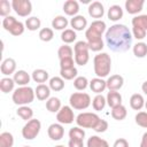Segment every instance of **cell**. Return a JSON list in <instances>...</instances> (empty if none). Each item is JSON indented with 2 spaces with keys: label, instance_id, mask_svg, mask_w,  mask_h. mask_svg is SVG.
I'll return each instance as SVG.
<instances>
[{
  "label": "cell",
  "instance_id": "obj_1",
  "mask_svg": "<svg viewBox=\"0 0 147 147\" xmlns=\"http://www.w3.org/2000/svg\"><path fill=\"white\" fill-rule=\"evenodd\" d=\"M106 44L110 51L124 53L132 45V33L124 24H114L106 31Z\"/></svg>",
  "mask_w": 147,
  "mask_h": 147
},
{
  "label": "cell",
  "instance_id": "obj_2",
  "mask_svg": "<svg viewBox=\"0 0 147 147\" xmlns=\"http://www.w3.org/2000/svg\"><path fill=\"white\" fill-rule=\"evenodd\" d=\"M106 23L101 20H96L91 23V25L85 31L86 42L88 48L93 52H100L103 48L102 33L106 31Z\"/></svg>",
  "mask_w": 147,
  "mask_h": 147
},
{
  "label": "cell",
  "instance_id": "obj_3",
  "mask_svg": "<svg viewBox=\"0 0 147 147\" xmlns=\"http://www.w3.org/2000/svg\"><path fill=\"white\" fill-rule=\"evenodd\" d=\"M94 74L99 78L107 77L111 70V59L107 53H99L93 60Z\"/></svg>",
  "mask_w": 147,
  "mask_h": 147
},
{
  "label": "cell",
  "instance_id": "obj_4",
  "mask_svg": "<svg viewBox=\"0 0 147 147\" xmlns=\"http://www.w3.org/2000/svg\"><path fill=\"white\" fill-rule=\"evenodd\" d=\"M36 93L30 86H20L13 92V102L17 106H26L34 100Z\"/></svg>",
  "mask_w": 147,
  "mask_h": 147
},
{
  "label": "cell",
  "instance_id": "obj_5",
  "mask_svg": "<svg viewBox=\"0 0 147 147\" xmlns=\"http://www.w3.org/2000/svg\"><path fill=\"white\" fill-rule=\"evenodd\" d=\"M88 45L86 41L79 40L75 44L74 46V52H75V63L78 65L84 67L85 64H87L88 60H90V55H88Z\"/></svg>",
  "mask_w": 147,
  "mask_h": 147
},
{
  "label": "cell",
  "instance_id": "obj_6",
  "mask_svg": "<svg viewBox=\"0 0 147 147\" xmlns=\"http://www.w3.org/2000/svg\"><path fill=\"white\" fill-rule=\"evenodd\" d=\"M69 103H70V107L74 109L84 110V109L88 108V106L91 105V96L87 93L76 92L70 95Z\"/></svg>",
  "mask_w": 147,
  "mask_h": 147
},
{
  "label": "cell",
  "instance_id": "obj_7",
  "mask_svg": "<svg viewBox=\"0 0 147 147\" xmlns=\"http://www.w3.org/2000/svg\"><path fill=\"white\" fill-rule=\"evenodd\" d=\"M101 118L94 113H80L76 117V123L82 129H94Z\"/></svg>",
  "mask_w": 147,
  "mask_h": 147
},
{
  "label": "cell",
  "instance_id": "obj_8",
  "mask_svg": "<svg viewBox=\"0 0 147 147\" xmlns=\"http://www.w3.org/2000/svg\"><path fill=\"white\" fill-rule=\"evenodd\" d=\"M40 129H41L40 121L37 119V118H32V119L28 121L25 123V125L23 126V129H22V136L26 140H32V139H34L39 134Z\"/></svg>",
  "mask_w": 147,
  "mask_h": 147
},
{
  "label": "cell",
  "instance_id": "obj_9",
  "mask_svg": "<svg viewBox=\"0 0 147 147\" xmlns=\"http://www.w3.org/2000/svg\"><path fill=\"white\" fill-rule=\"evenodd\" d=\"M11 7L14 11L21 17H26L32 11V3L30 0H13Z\"/></svg>",
  "mask_w": 147,
  "mask_h": 147
},
{
  "label": "cell",
  "instance_id": "obj_10",
  "mask_svg": "<svg viewBox=\"0 0 147 147\" xmlns=\"http://www.w3.org/2000/svg\"><path fill=\"white\" fill-rule=\"evenodd\" d=\"M56 119L60 124H71L75 119L72 108L70 106H63L56 114Z\"/></svg>",
  "mask_w": 147,
  "mask_h": 147
},
{
  "label": "cell",
  "instance_id": "obj_11",
  "mask_svg": "<svg viewBox=\"0 0 147 147\" xmlns=\"http://www.w3.org/2000/svg\"><path fill=\"white\" fill-rule=\"evenodd\" d=\"M47 133H48V137L54 140V141H57V140H61L64 136V129L62 126V124L60 123H53L48 126V130H47Z\"/></svg>",
  "mask_w": 147,
  "mask_h": 147
},
{
  "label": "cell",
  "instance_id": "obj_12",
  "mask_svg": "<svg viewBox=\"0 0 147 147\" xmlns=\"http://www.w3.org/2000/svg\"><path fill=\"white\" fill-rule=\"evenodd\" d=\"M144 3H145L144 0H126L125 1V9L129 14L136 15L142 10Z\"/></svg>",
  "mask_w": 147,
  "mask_h": 147
},
{
  "label": "cell",
  "instance_id": "obj_13",
  "mask_svg": "<svg viewBox=\"0 0 147 147\" xmlns=\"http://www.w3.org/2000/svg\"><path fill=\"white\" fill-rule=\"evenodd\" d=\"M88 15L93 18H101L105 15V8L103 5L100 1H93L88 6Z\"/></svg>",
  "mask_w": 147,
  "mask_h": 147
},
{
  "label": "cell",
  "instance_id": "obj_14",
  "mask_svg": "<svg viewBox=\"0 0 147 147\" xmlns=\"http://www.w3.org/2000/svg\"><path fill=\"white\" fill-rule=\"evenodd\" d=\"M106 83H107V88L109 91H118L122 88L124 84V78L121 75H113L106 80Z\"/></svg>",
  "mask_w": 147,
  "mask_h": 147
},
{
  "label": "cell",
  "instance_id": "obj_15",
  "mask_svg": "<svg viewBox=\"0 0 147 147\" xmlns=\"http://www.w3.org/2000/svg\"><path fill=\"white\" fill-rule=\"evenodd\" d=\"M0 70H1V74L5 76H10L11 74H15L16 72V61L11 57L5 59L1 63Z\"/></svg>",
  "mask_w": 147,
  "mask_h": 147
},
{
  "label": "cell",
  "instance_id": "obj_16",
  "mask_svg": "<svg viewBox=\"0 0 147 147\" xmlns=\"http://www.w3.org/2000/svg\"><path fill=\"white\" fill-rule=\"evenodd\" d=\"M70 25L75 31H83L87 26V20L83 15H76L70 20Z\"/></svg>",
  "mask_w": 147,
  "mask_h": 147
},
{
  "label": "cell",
  "instance_id": "obj_17",
  "mask_svg": "<svg viewBox=\"0 0 147 147\" xmlns=\"http://www.w3.org/2000/svg\"><path fill=\"white\" fill-rule=\"evenodd\" d=\"M30 78H31L30 75L25 70H17L13 77L15 84L20 86H28V84L30 83Z\"/></svg>",
  "mask_w": 147,
  "mask_h": 147
},
{
  "label": "cell",
  "instance_id": "obj_18",
  "mask_svg": "<svg viewBox=\"0 0 147 147\" xmlns=\"http://www.w3.org/2000/svg\"><path fill=\"white\" fill-rule=\"evenodd\" d=\"M106 100H107V105L110 108H115V107L122 105V95L117 91H109L107 93Z\"/></svg>",
  "mask_w": 147,
  "mask_h": 147
},
{
  "label": "cell",
  "instance_id": "obj_19",
  "mask_svg": "<svg viewBox=\"0 0 147 147\" xmlns=\"http://www.w3.org/2000/svg\"><path fill=\"white\" fill-rule=\"evenodd\" d=\"M63 10L68 16H76L79 11V3L76 0H67L63 5Z\"/></svg>",
  "mask_w": 147,
  "mask_h": 147
},
{
  "label": "cell",
  "instance_id": "obj_20",
  "mask_svg": "<svg viewBox=\"0 0 147 147\" xmlns=\"http://www.w3.org/2000/svg\"><path fill=\"white\" fill-rule=\"evenodd\" d=\"M90 88L96 93V94H101L106 88H107V83L106 80H103L102 78H93L91 82H90Z\"/></svg>",
  "mask_w": 147,
  "mask_h": 147
},
{
  "label": "cell",
  "instance_id": "obj_21",
  "mask_svg": "<svg viewBox=\"0 0 147 147\" xmlns=\"http://www.w3.org/2000/svg\"><path fill=\"white\" fill-rule=\"evenodd\" d=\"M34 93H36V96H37L38 100L44 101V100L49 99L51 88H49V86H47V85H45V84H39V85L36 87Z\"/></svg>",
  "mask_w": 147,
  "mask_h": 147
},
{
  "label": "cell",
  "instance_id": "obj_22",
  "mask_svg": "<svg viewBox=\"0 0 147 147\" xmlns=\"http://www.w3.org/2000/svg\"><path fill=\"white\" fill-rule=\"evenodd\" d=\"M107 15H108V18L110 21L116 22V21H118V20H121L123 17V9L118 5H113V6L109 7Z\"/></svg>",
  "mask_w": 147,
  "mask_h": 147
},
{
  "label": "cell",
  "instance_id": "obj_23",
  "mask_svg": "<svg viewBox=\"0 0 147 147\" xmlns=\"http://www.w3.org/2000/svg\"><path fill=\"white\" fill-rule=\"evenodd\" d=\"M130 106L132 109L134 110H140L144 106H145V100H144V96L139 93H134L131 95L130 98Z\"/></svg>",
  "mask_w": 147,
  "mask_h": 147
},
{
  "label": "cell",
  "instance_id": "obj_24",
  "mask_svg": "<svg viewBox=\"0 0 147 147\" xmlns=\"http://www.w3.org/2000/svg\"><path fill=\"white\" fill-rule=\"evenodd\" d=\"M48 77H49L48 72L46 70H44V69H36V70H33L32 75H31V78L36 83H39V84L46 83V80L48 79Z\"/></svg>",
  "mask_w": 147,
  "mask_h": 147
},
{
  "label": "cell",
  "instance_id": "obj_25",
  "mask_svg": "<svg viewBox=\"0 0 147 147\" xmlns=\"http://www.w3.org/2000/svg\"><path fill=\"white\" fill-rule=\"evenodd\" d=\"M49 88L52 91H55V92H60L64 88V79L62 77H59V76H55V77H52L49 79Z\"/></svg>",
  "mask_w": 147,
  "mask_h": 147
},
{
  "label": "cell",
  "instance_id": "obj_26",
  "mask_svg": "<svg viewBox=\"0 0 147 147\" xmlns=\"http://www.w3.org/2000/svg\"><path fill=\"white\" fill-rule=\"evenodd\" d=\"M62 108L61 106V101L59 98L52 96L46 101V109L49 113H59V110Z\"/></svg>",
  "mask_w": 147,
  "mask_h": 147
},
{
  "label": "cell",
  "instance_id": "obj_27",
  "mask_svg": "<svg viewBox=\"0 0 147 147\" xmlns=\"http://www.w3.org/2000/svg\"><path fill=\"white\" fill-rule=\"evenodd\" d=\"M132 51H133V54L136 57L142 59L147 55V44L144 41H138L136 45H133Z\"/></svg>",
  "mask_w": 147,
  "mask_h": 147
},
{
  "label": "cell",
  "instance_id": "obj_28",
  "mask_svg": "<svg viewBox=\"0 0 147 147\" xmlns=\"http://www.w3.org/2000/svg\"><path fill=\"white\" fill-rule=\"evenodd\" d=\"M127 115V110L123 105H119L115 108H111V117L116 121H123Z\"/></svg>",
  "mask_w": 147,
  "mask_h": 147
},
{
  "label": "cell",
  "instance_id": "obj_29",
  "mask_svg": "<svg viewBox=\"0 0 147 147\" xmlns=\"http://www.w3.org/2000/svg\"><path fill=\"white\" fill-rule=\"evenodd\" d=\"M68 24H69V22H68V20L64 17V16H62V15H59V16H55L54 18H53V21H52V26L55 29V30H65V28L68 26Z\"/></svg>",
  "mask_w": 147,
  "mask_h": 147
},
{
  "label": "cell",
  "instance_id": "obj_30",
  "mask_svg": "<svg viewBox=\"0 0 147 147\" xmlns=\"http://www.w3.org/2000/svg\"><path fill=\"white\" fill-rule=\"evenodd\" d=\"M15 86V82L13 78L10 77H5L0 80V90L2 93H9L14 90Z\"/></svg>",
  "mask_w": 147,
  "mask_h": 147
},
{
  "label": "cell",
  "instance_id": "obj_31",
  "mask_svg": "<svg viewBox=\"0 0 147 147\" xmlns=\"http://www.w3.org/2000/svg\"><path fill=\"white\" fill-rule=\"evenodd\" d=\"M86 145H87V147H109L108 142L105 139H102V138H100L98 136L90 137Z\"/></svg>",
  "mask_w": 147,
  "mask_h": 147
},
{
  "label": "cell",
  "instance_id": "obj_32",
  "mask_svg": "<svg viewBox=\"0 0 147 147\" xmlns=\"http://www.w3.org/2000/svg\"><path fill=\"white\" fill-rule=\"evenodd\" d=\"M76 38H77L76 32H75V30H72V29H65V30L62 31V33H61V40H62L65 45L74 42V41L76 40Z\"/></svg>",
  "mask_w": 147,
  "mask_h": 147
},
{
  "label": "cell",
  "instance_id": "obj_33",
  "mask_svg": "<svg viewBox=\"0 0 147 147\" xmlns=\"http://www.w3.org/2000/svg\"><path fill=\"white\" fill-rule=\"evenodd\" d=\"M16 114H17L22 119H24V121H26V122H28V121L32 119L33 110H32L30 107H28V106H21V107L17 109Z\"/></svg>",
  "mask_w": 147,
  "mask_h": 147
},
{
  "label": "cell",
  "instance_id": "obj_34",
  "mask_svg": "<svg viewBox=\"0 0 147 147\" xmlns=\"http://www.w3.org/2000/svg\"><path fill=\"white\" fill-rule=\"evenodd\" d=\"M40 25H41V21L37 16L29 17L25 21V26L30 31H37V30H39L40 29Z\"/></svg>",
  "mask_w": 147,
  "mask_h": 147
},
{
  "label": "cell",
  "instance_id": "obj_35",
  "mask_svg": "<svg viewBox=\"0 0 147 147\" xmlns=\"http://www.w3.org/2000/svg\"><path fill=\"white\" fill-rule=\"evenodd\" d=\"M106 105H107V100L102 94H96L92 101V106H93L94 110H96V111L102 110L106 107Z\"/></svg>",
  "mask_w": 147,
  "mask_h": 147
},
{
  "label": "cell",
  "instance_id": "obj_36",
  "mask_svg": "<svg viewBox=\"0 0 147 147\" xmlns=\"http://www.w3.org/2000/svg\"><path fill=\"white\" fill-rule=\"evenodd\" d=\"M14 137L10 132H2L0 134V147H13Z\"/></svg>",
  "mask_w": 147,
  "mask_h": 147
},
{
  "label": "cell",
  "instance_id": "obj_37",
  "mask_svg": "<svg viewBox=\"0 0 147 147\" xmlns=\"http://www.w3.org/2000/svg\"><path fill=\"white\" fill-rule=\"evenodd\" d=\"M146 33L147 31L144 28H141L139 24L132 23V34L137 40H142L146 37Z\"/></svg>",
  "mask_w": 147,
  "mask_h": 147
},
{
  "label": "cell",
  "instance_id": "obj_38",
  "mask_svg": "<svg viewBox=\"0 0 147 147\" xmlns=\"http://www.w3.org/2000/svg\"><path fill=\"white\" fill-rule=\"evenodd\" d=\"M72 53H74L72 48L70 46H68V45H63L57 49V56H59L60 60L72 57Z\"/></svg>",
  "mask_w": 147,
  "mask_h": 147
},
{
  "label": "cell",
  "instance_id": "obj_39",
  "mask_svg": "<svg viewBox=\"0 0 147 147\" xmlns=\"http://www.w3.org/2000/svg\"><path fill=\"white\" fill-rule=\"evenodd\" d=\"M38 36H39L40 40L47 42V41H51L54 38V32H53V30L51 28H42V29H40Z\"/></svg>",
  "mask_w": 147,
  "mask_h": 147
},
{
  "label": "cell",
  "instance_id": "obj_40",
  "mask_svg": "<svg viewBox=\"0 0 147 147\" xmlns=\"http://www.w3.org/2000/svg\"><path fill=\"white\" fill-rule=\"evenodd\" d=\"M77 74H78V71H77L76 67L71 68V69H60V75L65 80H71L74 78H76Z\"/></svg>",
  "mask_w": 147,
  "mask_h": 147
},
{
  "label": "cell",
  "instance_id": "obj_41",
  "mask_svg": "<svg viewBox=\"0 0 147 147\" xmlns=\"http://www.w3.org/2000/svg\"><path fill=\"white\" fill-rule=\"evenodd\" d=\"M88 84H90V83H88L87 78L84 77V76H78V77H76L75 80H74V86H75V88L78 90V91L85 90Z\"/></svg>",
  "mask_w": 147,
  "mask_h": 147
},
{
  "label": "cell",
  "instance_id": "obj_42",
  "mask_svg": "<svg viewBox=\"0 0 147 147\" xmlns=\"http://www.w3.org/2000/svg\"><path fill=\"white\" fill-rule=\"evenodd\" d=\"M84 137H85V131L79 126H75V127L70 129V131H69V138L70 139L84 140Z\"/></svg>",
  "mask_w": 147,
  "mask_h": 147
},
{
  "label": "cell",
  "instance_id": "obj_43",
  "mask_svg": "<svg viewBox=\"0 0 147 147\" xmlns=\"http://www.w3.org/2000/svg\"><path fill=\"white\" fill-rule=\"evenodd\" d=\"M13 9L11 7V2H9L8 0H1L0 1V15L3 17L9 16L10 10Z\"/></svg>",
  "mask_w": 147,
  "mask_h": 147
},
{
  "label": "cell",
  "instance_id": "obj_44",
  "mask_svg": "<svg viewBox=\"0 0 147 147\" xmlns=\"http://www.w3.org/2000/svg\"><path fill=\"white\" fill-rule=\"evenodd\" d=\"M24 29H25V28H24V24H23L22 22H20V21H16L8 32L11 33V34L15 36V37H18V36H21V34L24 32Z\"/></svg>",
  "mask_w": 147,
  "mask_h": 147
},
{
  "label": "cell",
  "instance_id": "obj_45",
  "mask_svg": "<svg viewBox=\"0 0 147 147\" xmlns=\"http://www.w3.org/2000/svg\"><path fill=\"white\" fill-rule=\"evenodd\" d=\"M134 119H136V123L139 126L147 129V111H139L136 115Z\"/></svg>",
  "mask_w": 147,
  "mask_h": 147
},
{
  "label": "cell",
  "instance_id": "obj_46",
  "mask_svg": "<svg viewBox=\"0 0 147 147\" xmlns=\"http://www.w3.org/2000/svg\"><path fill=\"white\" fill-rule=\"evenodd\" d=\"M132 23L139 24L141 28H144L147 31V15H138L132 18Z\"/></svg>",
  "mask_w": 147,
  "mask_h": 147
},
{
  "label": "cell",
  "instance_id": "obj_47",
  "mask_svg": "<svg viewBox=\"0 0 147 147\" xmlns=\"http://www.w3.org/2000/svg\"><path fill=\"white\" fill-rule=\"evenodd\" d=\"M71 68H75L74 57L60 60V69H71Z\"/></svg>",
  "mask_w": 147,
  "mask_h": 147
},
{
  "label": "cell",
  "instance_id": "obj_48",
  "mask_svg": "<svg viewBox=\"0 0 147 147\" xmlns=\"http://www.w3.org/2000/svg\"><path fill=\"white\" fill-rule=\"evenodd\" d=\"M17 20L14 17V16H7V17H5L3 18V21H2V26H3V29L6 30V31H9L10 30V28L14 25V23L16 22Z\"/></svg>",
  "mask_w": 147,
  "mask_h": 147
},
{
  "label": "cell",
  "instance_id": "obj_49",
  "mask_svg": "<svg viewBox=\"0 0 147 147\" xmlns=\"http://www.w3.org/2000/svg\"><path fill=\"white\" fill-rule=\"evenodd\" d=\"M107 129H108V122L101 118V119L99 121V123L95 125V127H94L93 130H94L95 132H98V133H102V132H106V131H107Z\"/></svg>",
  "mask_w": 147,
  "mask_h": 147
},
{
  "label": "cell",
  "instance_id": "obj_50",
  "mask_svg": "<svg viewBox=\"0 0 147 147\" xmlns=\"http://www.w3.org/2000/svg\"><path fill=\"white\" fill-rule=\"evenodd\" d=\"M69 147H84V141L79 139H70L68 142Z\"/></svg>",
  "mask_w": 147,
  "mask_h": 147
},
{
  "label": "cell",
  "instance_id": "obj_51",
  "mask_svg": "<svg viewBox=\"0 0 147 147\" xmlns=\"http://www.w3.org/2000/svg\"><path fill=\"white\" fill-rule=\"evenodd\" d=\"M113 147H129V142H127L126 139H124V138H119V139L115 140Z\"/></svg>",
  "mask_w": 147,
  "mask_h": 147
},
{
  "label": "cell",
  "instance_id": "obj_52",
  "mask_svg": "<svg viewBox=\"0 0 147 147\" xmlns=\"http://www.w3.org/2000/svg\"><path fill=\"white\" fill-rule=\"evenodd\" d=\"M140 147H147V132H145V133L142 134L141 142H140Z\"/></svg>",
  "mask_w": 147,
  "mask_h": 147
},
{
  "label": "cell",
  "instance_id": "obj_53",
  "mask_svg": "<svg viewBox=\"0 0 147 147\" xmlns=\"http://www.w3.org/2000/svg\"><path fill=\"white\" fill-rule=\"evenodd\" d=\"M141 90H142V92L147 95V80L142 83V85H141Z\"/></svg>",
  "mask_w": 147,
  "mask_h": 147
},
{
  "label": "cell",
  "instance_id": "obj_54",
  "mask_svg": "<svg viewBox=\"0 0 147 147\" xmlns=\"http://www.w3.org/2000/svg\"><path fill=\"white\" fill-rule=\"evenodd\" d=\"M55 147H64L63 145H57V146H55Z\"/></svg>",
  "mask_w": 147,
  "mask_h": 147
},
{
  "label": "cell",
  "instance_id": "obj_55",
  "mask_svg": "<svg viewBox=\"0 0 147 147\" xmlns=\"http://www.w3.org/2000/svg\"><path fill=\"white\" fill-rule=\"evenodd\" d=\"M145 107H146V109H147V101L145 102Z\"/></svg>",
  "mask_w": 147,
  "mask_h": 147
},
{
  "label": "cell",
  "instance_id": "obj_56",
  "mask_svg": "<svg viewBox=\"0 0 147 147\" xmlns=\"http://www.w3.org/2000/svg\"><path fill=\"white\" fill-rule=\"evenodd\" d=\"M23 147H30V146H23Z\"/></svg>",
  "mask_w": 147,
  "mask_h": 147
}]
</instances>
